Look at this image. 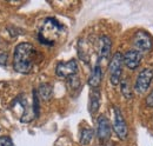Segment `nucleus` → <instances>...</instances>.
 <instances>
[{"instance_id":"obj_1","label":"nucleus","mask_w":153,"mask_h":146,"mask_svg":"<svg viewBox=\"0 0 153 146\" xmlns=\"http://www.w3.org/2000/svg\"><path fill=\"white\" fill-rule=\"evenodd\" d=\"M37 51L30 42H20L17 45L13 54V67L19 73H28L34 66Z\"/></svg>"},{"instance_id":"obj_2","label":"nucleus","mask_w":153,"mask_h":146,"mask_svg":"<svg viewBox=\"0 0 153 146\" xmlns=\"http://www.w3.org/2000/svg\"><path fill=\"white\" fill-rule=\"evenodd\" d=\"M62 25L54 18H47L44 20L39 30V41L45 45H53L62 32Z\"/></svg>"},{"instance_id":"obj_3","label":"nucleus","mask_w":153,"mask_h":146,"mask_svg":"<svg viewBox=\"0 0 153 146\" xmlns=\"http://www.w3.org/2000/svg\"><path fill=\"white\" fill-rule=\"evenodd\" d=\"M123 54L120 52H115L112 55L110 65H108V71H110V80L112 85H118L121 81V73H123Z\"/></svg>"},{"instance_id":"obj_4","label":"nucleus","mask_w":153,"mask_h":146,"mask_svg":"<svg viewBox=\"0 0 153 146\" xmlns=\"http://www.w3.org/2000/svg\"><path fill=\"white\" fill-rule=\"evenodd\" d=\"M133 45L138 52H150L153 48V40L145 31H138L133 36Z\"/></svg>"},{"instance_id":"obj_5","label":"nucleus","mask_w":153,"mask_h":146,"mask_svg":"<svg viewBox=\"0 0 153 146\" xmlns=\"http://www.w3.org/2000/svg\"><path fill=\"white\" fill-rule=\"evenodd\" d=\"M113 112H114V119H113V130H114L115 134L118 136L119 139L125 140L128 136V128L126 125V121L123 117V113L119 107L114 106L113 107Z\"/></svg>"},{"instance_id":"obj_6","label":"nucleus","mask_w":153,"mask_h":146,"mask_svg":"<svg viewBox=\"0 0 153 146\" xmlns=\"http://www.w3.org/2000/svg\"><path fill=\"white\" fill-rule=\"evenodd\" d=\"M153 80V69H145L138 74L137 80H135V85H134V90L144 94L145 92L149 90L151 83Z\"/></svg>"},{"instance_id":"obj_7","label":"nucleus","mask_w":153,"mask_h":146,"mask_svg":"<svg viewBox=\"0 0 153 146\" xmlns=\"http://www.w3.org/2000/svg\"><path fill=\"white\" fill-rule=\"evenodd\" d=\"M78 72V64L76 59H71L68 61H60L56 67V74L60 78L68 79Z\"/></svg>"},{"instance_id":"obj_8","label":"nucleus","mask_w":153,"mask_h":146,"mask_svg":"<svg viewBox=\"0 0 153 146\" xmlns=\"http://www.w3.org/2000/svg\"><path fill=\"white\" fill-rule=\"evenodd\" d=\"M111 124L110 120L105 117V115H99L98 120H97V136L99 138V140L101 142H106L110 139L111 137Z\"/></svg>"},{"instance_id":"obj_9","label":"nucleus","mask_w":153,"mask_h":146,"mask_svg":"<svg viewBox=\"0 0 153 146\" xmlns=\"http://www.w3.org/2000/svg\"><path fill=\"white\" fill-rule=\"evenodd\" d=\"M141 53L138 52L137 50H130L127 51L125 54H123V60H124V65L130 69V70H135L140 63H141Z\"/></svg>"},{"instance_id":"obj_10","label":"nucleus","mask_w":153,"mask_h":146,"mask_svg":"<svg viewBox=\"0 0 153 146\" xmlns=\"http://www.w3.org/2000/svg\"><path fill=\"white\" fill-rule=\"evenodd\" d=\"M111 47H112V41L111 38L107 36H102L99 40V59L98 61L102 59H108L111 53Z\"/></svg>"},{"instance_id":"obj_11","label":"nucleus","mask_w":153,"mask_h":146,"mask_svg":"<svg viewBox=\"0 0 153 146\" xmlns=\"http://www.w3.org/2000/svg\"><path fill=\"white\" fill-rule=\"evenodd\" d=\"M101 79H102V72H101V67L99 66V64H97L96 66L93 67L91 75L88 78V86L92 89V90H98L99 89V85L101 83Z\"/></svg>"},{"instance_id":"obj_12","label":"nucleus","mask_w":153,"mask_h":146,"mask_svg":"<svg viewBox=\"0 0 153 146\" xmlns=\"http://www.w3.org/2000/svg\"><path fill=\"white\" fill-rule=\"evenodd\" d=\"M100 106V92L99 89L98 90H92L91 94H90V104H88V110L90 113L92 115H94Z\"/></svg>"},{"instance_id":"obj_13","label":"nucleus","mask_w":153,"mask_h":146,"mask_svg":"<svg viewBox=\"0 0 153 146\" xmlns=\"http://www.w3.org/2000/svg\"><path fill=\"white\" fill-rule=\"evenodd\" d=\"M37 93H38V97H40L42 100H50L52 98V94H53V89L50 84H41L37 90Z\"/></svg>"},{"instance_id":"obj_14","label":"nucleus","mask_w":153,"mask_h":146,"mask_svg":"<svg viewBox=\"0 0 153 146\" xmlns=\"http://www.w3.org/2000/svg\"><path fill=\"white\" fill-rule=\"evenodd\" d=\"M120 90H121L123 95L126 99H132L133 98V92H132V89H131L130 81L127 79H123L120 81Z\"/></svg>"},{"instance_id":"obj_15","label":"nucleus","mask_w":153,"mask_h":146,"mask_svg":"<svg viewBox=\"0 0 153 146\" xmlns=\"http://www.w3.org/2000/svg\"><path fill=\"white\" fill-rule=\"evenodd\" d=\"M93 138V130L92 128H84L81 131V134H80V144L81 145H87L91 143Z\"/></svg>"},{"instance_id":"obj_16","label":"nucleus","mask_w":153,"mask_h":146,"mask_svg":"<svg viewBox=\"0 0 153 146\" xmlns=\"http://www.w3.org/2000/svg\"><path fill=\"white\" fill-rule=\"evenodd\" d=\"M0 146H14L13 145V142L10 137L7 136H2L0 137Z\"/></svg>"},{"instance_id":"obj_17","label":"nucleus","mask_w":153,"mask_h":146,"mask_svg":"<svg viewBox=\"0 0 153 146\" xmlns=\"http://www.w3.org/2000/svg\"><path fill=\"white\" fill-rule=\"evenodd\" d=\"M146 105H147L149 107H153V90L150 92V94H149L147 98H146Z\"/></svg>"},{"instance_id":"obj_18","label":"nucleus","mask_w":153,"mask_h":146,"mask_svg":"<svg viewBox=\"0 0 153 146\" xmlns=\"http://www.w3.org/2000/svg\"><path fill=\"white\" fill-rule=\"evenodd\" d=\"M7 63V53H0V66L6 65Z\"/></svg>"},{"instance_id":"obj_19","label":"nucleus","mask_w":153,"mask_h":146,"mask_svg":"<svg viewBox=\"0 0 153 146\" xmlns=\"http://www.w3.org/2000/svg\"><path fill=\"white\" fill-rule=\"evenodd\" d=\"M104 146H113L112 144H107V145H104Z\"/></svg>"}]
</instances>
